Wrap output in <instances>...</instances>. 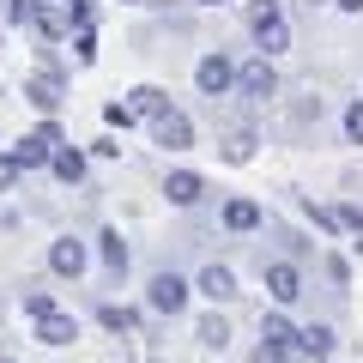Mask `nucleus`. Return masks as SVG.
<instances>
[{"label": "nucleus", "instance_id": "obj_22", "mask_svg": "<svg viewBox=\"0 0 363 363\" xmlns=\"http://www.w3.org/2000/svg\"><path fill=\"white\" fill-rule=\"evenodd\" d=\"M260 339H285V345H297V327H291L279 309H267V315H260Z\"/></svg>", "mask_w": 363, "mask_h": 363}, {"label": "nucleus", "instance_id": "obj_15", "mask_svg": "<svg viewBox=\"0 0 363 363\" xmlns=\"http://www.w3.org/2000/svg\"><path fill=\"white\" fill-rule=\"evenodd\" d=\"M37 339L61 351V345H73V339H79V321H73V315H61V309H49V315H37Z\"/></svg>", "mask_w": 363, "mask_h": 363}, {"label": "nucleus", "instance_id": "obj_31", "mask_svg": "<svg viewBox=\"0 0 363 363\" xmlns=\"http://www.w3.org/2000/svg\"><path fill=\"white\" fill-rule=\"evenodd\" d=\"M339 224H345V230L357 236V230H363V206H351V200H345V206H339Z\"/></svg>", "mask_w": 363, "mask_h": 363}, {"label": "nucleus", "instance_id": "obj_20", "mask_svg": "<svg viewBox=\"0 0 363 363\" xmlns=\"http://www.w3.org/2000/svg\"><path fill=\"white\" fill-rule=\"evenodd\" d=\"M97 321H104L109 333H133V327H140V309H121V303H97Z\"/></svg>", "mask_w": 363, "mask_h": 363}, {"label": "nucleus", "instance_id": "obj_27", "mask_svg": "<svg viewBox=\"0 0 363 363\" xmlns=\"http://www.w3.org/2000/svg\"><path fill=\"white\" fill-rule=\"evenodd\" d=\"M37 6H43V0H6V18H13V25L25 30L30 18H37Z\"/></svg>", "mask_w": 363, "mask_h": 363}, {"label": "nucleus", "instance_id": "obj_38", "mask_svg": "<svg viewBox=\"0 0 363 363\" xmlns=\"http://www.w3.org/2000/svg\"><path fill=\"white\" fill-rule=\"evenodd\" d=\"M309 6H321V0H309Z\"/></svg>", "mask_w": 363, "mask_h": 363}, {"label": "nucleus", "instance_id": "obj_18", "mask_svg": "<svg viewBox=\"0 0 363 363\" xmlns=\"http://www.w3.org/2000/svg\"><path fill=\"white\" fill-rule=\"evenodd\" d=\"M297 212L315 224V230H327V236H333V230H345V224H339V206H321V200H309V194H297Z\"/></svg>", "mask_w": 363, "mask_h": 363}, {"label": "nucleus", "instance_id": "obj_1", "mask_svg": "<svg viewBox=\"0 0 363 363\" xmlns=\"http://www.w3.org/2000/svg\"><path fill=\"white\" fill-rule=\"evenodd\" d=\"M248 37H255L260 55H285L291 49V25L279 0H248Z\"/></svg>", "mask_w": 363, "mask_h": 363}, {"label": "nucleus", "instance_id": "obj_32", "mask_svg": "<svg viewBox=\"0 0 363 363\" xmlns=\"http://www.w3.org/2000/svg\"><path fill=\"white\" fill-rule=\"evenodd\" d=\"M91 152H97V157H121V140H116V133H104V140H91Z\"/></svg>", "mask_w": 363, "mask_h": 363}, {"label": "nucleus", "instance_id": "obj_23", "mask_svg": "<svg viewBox=\"0 0 363 363\" xmlns=\"http://www.w3.org/2000/svg\"><path fill=\"white\" fill-rule=\"evenodd\" d=\"M248 157H255V133L236 128L230 140H224V164H248Z\"/></svg>", "mask_w": 363, "mask_h": 363}, {"label": "nucleus", "instance_id": "obj_9", "mask_svg": "<svg viewBox=\"0 0 363 363\" xmlns=\"http://www.w3.org/2000/svg\"><path fill=\"white\" fill-rule=\"evenodd\" d=\"M164 200L169 206H200V200H206V176H200V169H169L164 176Z\"/></svg>", "mask_w": 363, "mask_h": 363}, {"label": "nucleus", "instance_id": "obj_17", "mask_svg": "<svg viewBox=\"0 0 363 363\" xmlns=\"http://www.w3.org/2000/svg\"><path fill=\"white\" fill-rule=\"evenodd\" d=\"M128 104H133V116H140V121H157L164 109H176L164 85H133V91H128Z\"/></svg>", "mask_w": 363, "mask_h": 363}, {"label": "nucleus", "instance_id": "obj_11", "mask_svg": "<svg viewBox=\"0 0 363 363\" xmlns=\"http://www.w3.org/2000/svg\"><path fill=\"white\" fill-rule=\"evenodd\" d=\"M224 230H236V236H248V230H260V224H267V212H260V200H248V194H230L224 200Z\"/></svg>", "mask_w": 363, "mask_h": 363}, {"label": "nucleus", "instance_id": "obj_29", "mask_svg": "<svg viewBox=\"0 0 363 363\" xmlns=\"http://www.w3.org/2000/svg\"><path fill=\"white\" fill-rule=\"evenodd\" d=\"M327 279H333V285H339V291H345V285H351V267H345V255H327Z\"/></svg>", "mask_w": 363, "mask_h": 363}, {"label": "nucleus", "instance_id": "obj_28", "mask_svg": "<svg viewBox=\"0 0 363 363\" xmlns=\"http://www.w3.org/2000/svg\"><path fill=\"white\" fill-rule=\"evenodd\" d=\"M345 140H351V145H363V97L345 109Z\"/></svg>", "mask_w": 363, "mask_h": 363}, {"label": "nucleus", "instance_id": "obj_7", "mask_svg": "<svg viewBox=\"0 0 363 363\" xmlns=\"http://www.w3.org/2000/svg\"><path fill=\"white\" fill-rule=\"evenodd\" d=\"M260 279H267V291H272V303H279V309H291V303L303 297V267H297V260H267V267H260Z\"/></svg>", "mask_w": 363, "mask_h": 363}, {"label": "nucleus", "instance_id": "obj_10", "mask_svg": "<svg viewBox=\"0 0 363 363\" xmlns=\"http://www.w3.org/2000/svg\"><path fill=\"white\" fill-rule=\"evenodd\" d=\"M152 140L164 145V152H188V145H194V121L182 116V109H164V116L152 121Z\"/></svg>", "mask_w": 363, "mask_h": 363}, {"label": "nucleus", "instance_id": "obj_35", "mask_svg": "<svg viewBox=\"0 0 363 363\" xmlns=\"http://www.w3.org/2000/svg\"><path fill=\"white\" fill-rule=\"evenodd\" d=\"M357 255H363V230H357Z\"/></svg>", "mask_w": 363, "mask_h": 363}, {"label": "nucleus", "instance_id": "obj_5", "mask_svg": "<svg viewBox=\"0 0 363 363\" xmlns=\"http://www.w3.org/2000/svg\"><path fill=\"white\" fill-rule=\"evenodd\" d=\"M61 91H67V73L55 67V55L43 49V73L25 79V104H37L43 116H55V109H61Z\"/></svg>", "mask_w": 363, "mask_h": 363}, {"label": "nucleus", "instance_id": "obj_8", "mask_svg": "<svg viewBox=\"0 0 363 363\" xmlns=\"http://www.w3.org/2000/svg\"><path fill=\"white\" fill-rule=\"evenodd\" d=\"M85 267H91V242H79V236H55L49 242V272L55 279H79Z\"/></svg>", "mask_w": 363, "mask_h": 363}, {"label": "nucleus", "instance_id": "obj_16", "mask_svg": "<svg viewBox=\"0 0 363 363\" xmlns=\"http://www.w3.org/2000/svg\"><path fill=\"white\" fill-rule=\"evenodd\" d=\"M333 345H339V339H333V327H327V321H309V327H297V351H303V357L327 363V357H333Z\"/></svg>", "mask_w": 363, "mask_h": 363}, {"label": "nucleus", "instance_id": "obj_26", "mask_svg": "<svg viewBox=\"0 0 363 363\" xmlns=\"http://www.w3.org/2000/svg\"><path fill=\"white\" fill-rule=\"evenodd\" d=\"M104 121H109V128H121V133H128V128H133L140 116H133V104H104Z\"/></svg>", "mask_w": 363, "mask_h": 363}, {"label": "nucleus", "instance_id": "obj_2", "mask_svg": "<svg viewBox=\"0 0 363 363\" xmlns=\"http://www.w3.org/2000/svg\"><path fill=\"white\" fill-rule=\"evenodd\" d=\"M61 140H67L61 121H37V128L13 145V164L25 169V176H30V169H49V157H55V145H61Z\"/></svg>", "mask_w": 363, "mask_h": 363}, {"label": "nucleus", "instance_id": "obj_34", "mask_svg": "<svg viewBox=\"0 0 363 363\" xmlns=\"http://www.w3.org/2000/svg\"><path fill=\"white\" fill-rule=\"evenodd\" d=\"M200 6H230V0H200Z\"/></svg>", "mask_w": 363, "mask_h": 363}, {"label": "nucleus", "instance_id": "obj_3", "mask_svg": "<svg viewBox=\"0 0 363 363\" xmlns=\"http://www.w3.org/2000/svg\"><path fill=\"white\" fill-rule=\"evenodd\" d=\"M188 297H194V285H188L182 272H152V279H145V309L152 315H169V321H176V315L188 309Z\"/></svg>", "mask_w": 363, "mask_h": 363}, {"label": "nucleus", "instance_id": "obj_33", "mask_svg": "<svg viewBox=\"0 0 363 363\" xmlns=\"http://www.w3.org/2000/svg\"><path fill=\"white\" fill-rule=\"evenodd\" d=\"M333 6L339 13H363V0H333Z\"/></svg>", "mask_w": 363, "mask_h": 363}, {"label": "nucleus", "instance_id": "obj_12", "mask_svg": "<svg viewBox=\"0 0 363 363\" xmlns=\"http://www.w3.org/2000/svg\"><path fill=\"white\" fill-rule=\"evenodd\" d=\"M49 176L61 182V188H79V182L91 176V164H85V152H79V145H55V157H49Z\"/></svg>", "mask_w": 363, "mask_h": 363}, {"label": "nucleus", "instance_id": "obj_19", "mask_svg": "<svg viewBox=\"0 0 363 363\" xmlns=\"http://www.w3.org/2000/svg\"><path fill=\"white\" fill-rule=\"evenodd\" d=\"M194 339H200L206 351H224V345H230V321H224V315H200Z\"/></svg>", "mask_w": 363, "mask_h": 363}, {"label": "nucleus", "instance_id": "obj_36", "mask_svg": "<svg viewBox=\"0 0 363 363\" xmlns=\"http://www.w3.org/2000/svg\"><path fill=\"white\" fill-rule=\"evenodd\" d=\"M121 6H140V0H121Z\"/></svg>", "mask_w": 363, "mask_h": 363}, {"label": "nucleus", "instance_id": "obj_6", "mask_svg": "<svg viewBox=\"0 0 363 363\" xmlns=\"http://www.w3.org/2000/svg\"><path fill=\"white\" fill-rule=\"evenodd\" d=\"M236 91H242V97H260V104L279 97V67H272V55H255V61L236 67Z\"/></svg>", "mask_w": 363, "mask_h": 363}, {"label": "nucleus", "instance_id": "obj_30", "mask_svg": "<svg viewBox=\"0 0 363 363\" xmlns=\"http://www.w3.org/2000/svg\"><path fill=\"white\" fill-rule=\"evenodd\" d=\"M18 176H25V169H18V164H13V152H0V194H6V188H13V182H18Z\"/></svg>", "mask_w": 363, "mask_h": 363}, {"label": "nucleus", "instance_id": "obj_37", "mask_svg": "<svg viewBox=\"0 0 363 363\" xmlns=\"http://www.w3.org/2000/svg\"><path fill=\"white\" fill-rule=\"evenodd\" d=\"M0 363H18V357H0Z\"/></svg>", "mask_w": 363, "mask_h": 363}, {"label": "nucleus", "instance_id": "obj_21", "mask_svg": "<svg viewBox=\"0 0 363 363\" xmlns=\"http://www.w3.org/2000/svg\"><path fill=\"white\" fill-rule=\"evenodd\" d=\"M303 351L297 345H285V339H260L255 351H248V363H297Z\"/></svg>", "mask_w": 363, "mask_h": 363}, {"label": "nucleus", "instance_id": "obj_24", "mask_svg": "<svg viewBox=\"0 0 363 363\" xmlns=\"http://www.w3.org/2000/svg\"><path fill=\"white\" fill-rule=\"evenodd\" d=\"M73 61H79V67L97 61V30H91V25H79V30H73Z\"/></svg>", "mask_w": 363, "mask_h": 363}, {"label": "nucleus", "instance_id": "obj_4", "mask_svg": "<svg viewBox=\"0 0 363 363\" xmlns=\"http://www.w3.org/2000/svg\"><path fill=\"white\" fill-rule=\"evenodd\" d=\"M194 85H200V97H230L236 91V61L224 49H206L194 61Z\"/></svg>", "mask_w": 363, "mask_h": 363}, {"label": "nucleus", "instance_id": "obj_14", "mask_svg": "<svg viewBox=\"0 0 363 363\" xmlns=\"http://www.w3.org/2000/svg\"><path fill=\"white\" fill-rule=\"evenodd\" d=\"M97 260H104L109 279H121V272H128V242H121L116 224H104V230H97Z\"/></svg>", "mask_w": 363, "mask_h": 363}, {"label": "nucleus", "instance_id": "obj_13", "mask_svg": "<svg viewBox=\"0 0 363 363\" xmlns=\"http://www.w3.org/2000/svg\"><path fill=\"white\" fill-rule=\"evenodd\" d=\"M194 291H200V297H206V303H230V297H236V272H230V267H218V260H212V267H200Z\"/></svg>", "mask_w": 363, "mask_h": 363}, {"label": "nucleus", "instance_id": "obj_25", "mask_svg": "<svg viewBox=\"0 0 363 363\" xmlns=\"http://www.w3.org/2000/svg\"><path fill=\"white\" fill-rule=\"evenodd\" d=\"M18 303H25V315L37 321V315H49V309H55V291H37V285H30V291H18Z\"/></svg>", "mask_w": 363, "mask_h": 363}]
</instances>
